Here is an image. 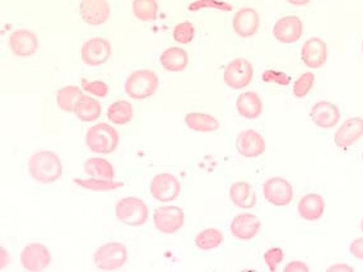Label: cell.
<instances>
[{
  "label": "cell",
  "mask_w": 363,
  "mask_h": 272,
  "mask_svg": "<svg viewBox=\"0 0 363 272\" xmlns=\"http://www.w3.org/2000/svg\"><path fill=\"white\" fill-rule=\"evenodd\" d=\"M28 171L32 178L40 184H49L57 181L63 175L62 160L55 153H35L28 162Z\"/></svg>",
  "instance_id": "6da1fadb"
},
{
  "label": "cell",
  "mask_w": 363,
  "mask_h": 272,
  "mask_svg": "<svg viewBox=\"0 0 363 272\" xmlns=\"http://www.w3.org/2000/svg\"><path fill=\"white\" fill-rule=\"evenodd\" d=\"M159 76L152 70H135L127 76L125 93L133 100H146L159 89Z\"/></svg>",
  "instance_id": "7a4b0ae2"
},
{
  "label": "cell",
  "mask_w": 363,
  "mask_h": 272,
  "mask_svg": "<svg viewBox=\"0 0 363 272\" xmlns=\"http://www.w3.org/2000/svg\"><path fill=\"white\" fill-rule=\"evenodd\" d=\"M86 143L93 153L111 154L119 146V134L108 124H98L87 131Z\"/></svg>",
  "instance_id": "3957f363"
},
{
  "label": "cell",
  "mask_w": 363,
  "mask_h": 272,
  "mask_svg": "<svg viewBox=\"0 0 363 272\" xmlns=\"http://www.w3.org/2000/svg\"><path fill=\"white\" fill-rule=\"evenodd\" d=\"M116 218L127 227H140L146 224L149 216L146 203L138 197H125L116 205Z\"/></svg>",
  "instance_id": "277c9868"
},
{
  "label": "cell",
  "mask_w": 363,
  "mask_h": 272,
  "mask_svg": "<svg viewBox=\"0 0 363 272\" xmlns=\"http://www.w3.org/2000/svg\"><path fill=\"white\" fill-rule=\"evenodd\" d=\"M127 261V247L122 243L111 242L98 248L95 254V265L105 271L119 270Z\"/></svg>",
  "instance_id": "5b68a950"
},
{
  "label": "cell",
  "mask_w": 363,
  "mask_h": 272,
  "mask_svg": "<svg viewBox=\"0 0 363 272\" xmlns=\"http://www.w3.org/2000/svg\"><path fill=\"white\" fill-rule=\"evenodd\" d=\"M254 78V68L246 59H235L224 69V83L229 88L242 89L248 87Z\"/></svg>",
  "instance_id": "8992f818"
},
{
  "label": "cell",
  "mask_w": 363,
  "mask_h": 272,
  "mask_svg": "<svg viewBox=\"0 0 363 272\" xmlns=\"http://www.w3.org/2000/svg\"><path fill=\"white\" fill-rule=\"evenodd\" d=\"M153 222L161 233L173 235L184 225V211L178 206H162L154 211Z\"/></svg>",
  "instance_id": "52a82bcc"
},
{
  "label": "cell",
  "mask_w": 363,
  "mask_h": 272,
  "mask_svg": "<svg viewBox=\"0 0 363 272\" xmlns=\"http://www.w3.org/2000/svg\"><path fill=\"white\" fill-rule=\"evenodd\" d=\"M151 194L161 203H170L181 194V184L173 175L159 173L151 182Z\"/></svg>",
  "instance_id": "ba28073f"
},
{
  "label": "cell",
  "mask_w": 363,
  "mask_h": 272,
  "mask_svg": "<svg viewBox=\"0 0 363 272\" xmlns=\"http://www.w3.org/2000/svg\"><path fill=\"white\" fill-rule=\"evenodd\" d=\"M263 192L267 203L275 206H287L288 203H292V184L284 178H269L263 186Z\"/></svg>",
  "instance_id": "9c48e42d"
},
{
  "label": "cell",
  "mask_w": 363,
  "mask_h": 272,
  "mask_svg": "<svg viewBox=\"0 0 363 272\" xmlns=\"http://www.w3.org/2000/svg\"><path fill=\"white\" fill-rule=\"evenodd\" d=\"M273 35L280 44H294L304 35V23L296 16H287L275 23Z\"/></svg>",
  "instance_id": "30bf717a"
},
{
  "label": "cell",
  "mask_w": 363,
  "mask_h": 272,
  "mask_svg": "<svg viewBox=\"0 0 363 272\" xmlns=\"http://www.w3.org/2000/svg\"><path fill=\"white\" fill-rule=\"evenodd\" d=\"M111 57V45L101 37L91 38L82 46V60L91 66L106 63Z\"/></svg>",
  "instance_id": "8fae6325"
},
{
  "label": "cell",
  "mask_w": 363,
  "mask_h": 272,
  "mask_svg": "<svg viewBox=\"0 0 363 272\" xmlns=\"http://www.w3.org/2000/svg\"><path fill=\"white\" fill-rule=\"evenodd\" d=\"M50 261L49 249L40 243L28 244L21 254V264L28 271H42L50 265Z\"/></svg>",
  "instance_id": "7c38bea8"
},
{
  "label": "cell",
  "mask_w": 363,
  "mask_h": 272,
  "mask_svg": "<svg viewBox=\"0 0 363 272\" xmlns=\"http://www.w3.org/2000/svg\"><path fill=\"white\" fill-rule=\"evenodd\" d=\"M301 57L307 68L318 69L328 59V46L321 38L312 37L305 41L301 49Z\"/></svg>",
  "instance_id": "4fadbf2b"
},
{
  "label": "cell",
  "mask_w": 363,
  "mask_h": 272,
  "mask_svg": "<svg viewBox=\"0 0 363 272\" xmlns=\"http://www.w3.org/2000/svg\"><path fill=\"white\" fill-rule=\"evenodd\" d=\"M363 136V119L350 117L344 121L334 134V143L339 148H350Z\"/></svg>",
  "instance_id": "5bb4252c"
},
{
  "label": "cell",
  "mask_w": 363,
  "mask_h": 272,
  "mask_svg": "<svg viewBox=\"0 0 363 272\" xmlns=\"http://www.w3.org/2000/svg\"><path fill=\"white\" fill-rule=\"evenodd\" d=\"M79 13L86 23L101 25L108 20L111 11L108 0H82Z\"/></svg>",
  "instance_id": "9a60e30c"
},
{
  "label": "cell",
  "mask_w": 363,
  "mask_h": 272,
  "mask_svg": "<svg viewBox=\"0 0 363 272\" xmlns=\"http://www.w3.org/2000/svg\"><path fill=\"white\" fill-rule=\"evenodd\" d=\"M236 148L243 157L256 158L265 152L267 146H265V140L260 134L255 130H246L237 136Z\"/></svg>",
  "instance_id": "2e32d148"
},
{
  "label": "cell",
  "mask_w": 363,
  "mask_h": 272,
  "mask_svg": "<svg viewBox=\"0 0 363 272\" xmlns=\"http://www.w3.org/2000/svg\"><path fill=\"white\" fill-rule=\"evenodd\" d=\"M261 228L260 219L254 214L245 213L236 216L235 219L231 223V233L234 235L237 240L241 241H248L253 240L256 235L259 233Z\"/></svg>",
  "instance_id": "e0dca14e"
},
{
  "label": "cell",
  "mask_w": 363,
  "mask_h": 272,
  "mask_svg": "<svg viewBox=\"0 0 363 272\" xmlns=\"http://www.w3.org/2000/svg\"><path fill=\"white\" fill-rule=\"evenodd\" d=\"M234 31L240 37L248 38L254 36L260 25V17L253 8H242L234 17Z\"/></svg>",
  "instance_id": "ac0fdd59"
},
{
  "label": "cell",
  "mask_w": 363,
  "mask_h": 272,
  "mask_svg": "<svg viewBox=\"0 0 363 272\" xmlns=\"http://www.w3.org/2000/svg\"><path fill=\"white\" fill-rule=\"evenodd\" d=\"M9 47L16 57H32L38 49V38L28 30L13 32L9 37Z\"/></svg>",
  "instance_id": "d6986e66"
},
{
  "label": "cell",
  "mask_w": 363,
  "mask_h": 272,
  "mask_svg": "<svg viewBox=\"0 0 363 272\" xmlns=\"http://www.w3.org/2000/svg\"><path fill=\"white\" fill-rule=\"evenodd\" d=\"M311 119L316 126L331 129L340 120V111L331 102L320 101L312 107Z\"/></svg>",
  "instance_id": "ffe728a7"
},
{
  "label": "cell",
  "mask_w": 363,
  "mask_h": 272,
  "mask_svg": "<svg viewBox=\"0 0 363 272\" xmlns=\"http://www.w3.org/2000/svg\"><path fill=\"white\" fill-rule=\"evenodd\" d=\"M325 211L324 197L318 194H307L299 200V214L306 220H318Z\"/></svg>",
  "instance_id": "44dd1931"
},
{
  "label": "cell",
  "mask_w": 363,
  "mask_h": 272,
  "mask_svg": "<svg viewBox=\"0 0 363 272\" xmlns=\"http://www.w3.org/2000/svg\"><path fill=\"white\" fill-rule=\"evenodd\" d=\"M236 107L238 114L248 120L258 119L263 112V102L255 92H245L237 97Z\"/></svg>",
  "instance_id": "7402d4cb"
},
{
  "label": "cell",
  "mask_w": 363,
  "mask_h": 272,
  "mask_svg": "<svg viewBox=\"0 0 363 272\" xmlns=\"http://www.w3.org/2000/svg\"><path fill=\"white\" fill-rule=\"evenodd\" d=\"M229 197L237 208L253 209L256 203V195L248 182H235L229 189Z\"/></svg>",
  "instance_id": "603a6c76"
},
{
  "label": "cell",
  "mask_w": 363,
  "mask_h": 272,
  "mask_svg": "<svg viewBox=\"0 0 363 272\" xmlns=\"http://www.w3.org/2000/svg\"><path fill=\"white\" fill-rule=\"evenodd\" d=\"M161 64L167 71H183L189 64V55L184 49L170 47L161 55Z\"/></svg>",
  "instance_id": "cb8c5ba5"
},
{
  "label": "cell",
  "mask_w": 363,
  "mask_h": 272,
  "mask_svg": "<svg viewBox=\"0 0 363 272\" xmlns=\"http://www.w3.org/2000/svg\"><path fill=\"white\" fill-rule=\"evenodd\" d=\"M74 114L83 122H93L101 116V105L88 95H81L76 102Z\"/></svg>",
  "instance_id": "d4e9b609"
},
{
  "label": "cell",
  "mask_w": 363,
  "mask_h": 272,
  "mask_svg": "<svg viewBox=\"0 0 363 272\" xmlns=\"http://www.w3.org/2000/svg\"><path fill=\"white\" fill-rule=\"evenodd\" d=\"M185 122L188 127L197 133H214L219 129V122L208 114L200 112H191L186 114Z\"/></svg>",
  "instance_id": "484cf974"
},
{
  "label": "cell",
  "mask_w": 363,
  "mask_h": 272,
  "mask_svg": "<svg viewBox=\"0 0 363 272\" xmlns=\"http://www.w3.org/2000/svg\"><path fill=\"white\" fill-rule=\"evenodd\" d=\"M84 171L93 178H102L106 181H113L115 177L114 167L103 158H91L84 163Z\"/></svg>",
  "instance_id": "4316f807"
},
{
  "label": "cell",
  "mask_w": 363,
  "mask_h": 272,
  "mask_svg": "<svg viewBox=\"0 0 363 272\" xmlns=\"http://www.w3.org/2000/svg\"><path fill=\"white\" fill-rule=\"evenodd\" d=\"M133 107L127 101L114 102L108 110V119L116 125H125L133 119Z\"/></svg>",
  "instance_id": "83f0119b"
},
{
  "label": "cell",
  "mask_w": 363,
  "mask_h": 272,
  "mask_svg": "<svg viewBox=\"0 0 363 272\" xmlns=\"http://www.w3.org/2000/svg\"><path fill=\"white\" fill-rule=\"evenodd\" d=\"M83 95V92L76 85L64 87L57 92V103L64 112H74L78 100Z\"/></svg>",
  "instance_id": "f1b7e54d"
},
{
  "label": "cell",
  "mask_w": 363,
  "mask_h": 272,
  "mask_svg": "<svg viewBox=\"0 0 363 272\" xmlns=\"http://www.w3.org/2000/svg\"><path fill=\"white\" fill-rule=\"evenodd\" d=\"M134 16L143 22H153L157 19L159 4L157 0H134Z\"/></svg>",
  "instance_id": "f546056e"
},
{
  "label": "cell",
  "mask_w": 363,
  "mask_h": 272,
  "mask_svg": "<svg viewBox=\"0 0 363 272\" xmlns=\"http://www.w3.org/2000/svg\"><path fill=\"white\" fill-rule=\"evenodd\" d=\"M223 235L216 228L205 229L195 237V244L203 251H209L222 244Z\"/></svg>",
  "instance_id": "4dcf8cb0"
},
{
  "label": "cell",
  "mask_w": 363,
  "mask_h": 272,
  "mask_svg": "<svg viewBox=\"0 0 363 272\" xmlns=\"http://www.w3.org/2000/svg\"><path fill=\"white\" fill-rule=\"evenodd\" d=\"M315 82L313 73H305L299 76V79L293 84V95L297 98H302L310 93Z\"/></svg>",
  "instance_id": "1f68e13d"
},
{
  "label": "cell",
  "mask_w": 363,
  "mask_h": 272,
  "mask_svg": "<svg viewBox=\"0 0 363 272\" xmlns=\"http://www.w3.org/2000/svg\"><path fill=\"white\" fill-rule=\"evenodd\" d=\"M195 36V28L190 22H183L178 23L173 30V38L180 44H189Z\"/></svg>",
  "instance_id": "d6a6232c"
},
{
  "label": "cell",
  "mask_w": 363,
  "mask_h": 272,
  "mask_svg": "<svg viewBox=\"0 0 363 272\" xmlns=\"http://www.w3.org/2000/svg\"><path fill=\"white\" fill-rule=\"evenodd\" d=\"M284 259V254L280 248H270L264 254V261L270 271H277L278 265Z\"/></svg>",
  "instance_id": "836d02e7"
},
{
  "label": "cell",
  "mask_w": 363,
  "mask_h": 272,
  "mask_svg": "<svg viewBox=\"0 0 363 272\" xmlns=\"http://www.w3.org/2000/svg\"><path fill=\"white\" fill-rule=\"evenodd\" d=\"M82 88L86 92H89L92 95H97V97H106L108 93V87L106 83L100 82V81H95V82H88L86 79H82Z\"/></svg>",
  "instance_id": "e575fe53"
},
{
  "label": "cell",
  "mask_w": 363,
  "mask_h": 272,
  "mask_svg": "<svg viewBox=\"0 0 363 272\" xmlns=\"http://www.w3.org/2000/svg\"><path fill=\"white\" fill-rule=\"evenodd\" d=\"M76 184H82V186H86V187H89V189H92V190H113V189H116V187H120L122 186L121 184H115V182H111V181H84V179H76Z\"/></svg>",
  "instance_id": "d590c367"
},
{
  "label": "cell",
  "mask_w": 363,
  "mask_h": 272,
  "mask_svg": "<svg viewBox=\"0 0 363 272\" xmlns=\"http://www.w3.org/2000/svg\"><path fill=\"white\" fill-rule=\"evenodd\" d=\"M350 252L357 260L363 261V238H358L350 243Z\"/></svg>",
  "instance_id": "8d00e7d4"
},
{
  "label": "cell",
  "mask_w": 363,
  "mask_h": 272,
  "mask_svg": "<svg viewBox=\"0 0 363 272\" xmlns=\"http://www.w3.org/2000/svg\"><path fill=\"white\" fill-rule=\"evenodd\" d=\"M284 271L307 272L309 271V267H307L305 262H302V261H293V262H289V264L284 267Z\"/></svg>",
  "instance_id": "74e56055"
},
{
  "label": "cell",
  "mask_w": 363,
  "mask_h": 272,
  "mask_svg": "<svg viewBox=\"0 0 363 272\" xmlns=\"http://www.w3.org/2000/svg\"><path fill=\"white\" fill-rule=\"evenodd\" d=\"M329 271H334V272H342V271L352 272V271H353V268H352V267L348 266V265H345V264H337V265H334V266L330 267V268H329Z\"/></svg>",
  "instance_id": "f35d334b"
},
{
  "label": "cell",
  "mask_w": 363,
  "mask_h": 272,
  "mask_svg": "<svg viewBox=\"0 0 363 272\" xmlns=\"http://www.w3.org/2000/svg\"><path fill=\"white\" fill-rule=\"evenodd\" d=\"M267 74H269V76H272V78H270V81H277V78H278V76H282L280 73H277V71H270V70H269V71H267ZM283 78H287V76H282V79H280V81H278V82L277 83H280V84H288V81H283Z\"/></svg>",
  "instance_id": "ab89813d"
},
{
  "label": "cell",
  "mask_w": 363,
  "mask_h": 272,
  "mask_svg": "<svg viewBox=\"0 0 363 272\" xmlns=\"http://www.w3.org/2000/svg\"><path fill=\"white\" fill-rule=\"evenodd\" d=\"M287 1L292 6H302L309 4L311 0H287Z\"/></svg>",
  "instance_id": "60d3db41"
},
{
  "label": "cell",
  "mask_w": 363,
  "mask_h": 272,
  "mask_svg": "<svg viewBox=\"0 0 363 272\" xmlns=\"http://www.w3.org/2000/svg\"><path fill=\"white\" fill-rule=\"evenodd\" d=\"M361 230H362V233H363V218H362V222H361Z\"/></svg>",
  "instance_id": "b9f144b4"
},
{
  "label": "cell",
  "mask_w": 363,
  "mask_h": 272,
  "mask_svg": "<svg viewBox=\"0 0 363 272\" xmlns=\"http://www.w3.org/2000/svg\"><path fill=\"white\" fill-rule=\"evenodd\" d=\"M362 52H363V42H362Z\"/></svg>",
  "instance_id": "7bdbcfd3"
},
{
  "label": "cell",
  "mask_w": 363,
  "mask_h": 272,
  "mask_svg": "<svg viewBox=\"0 0 363 272\" xmlns=\"http://www.w3.org/2000/svg\"><path fill=\"white\" fill-rule=\"evenodd\" d=\"M362 160H363V152H362Z\"/></svg>",
  "instance_id": "ee69618b"
}]
</instances>
